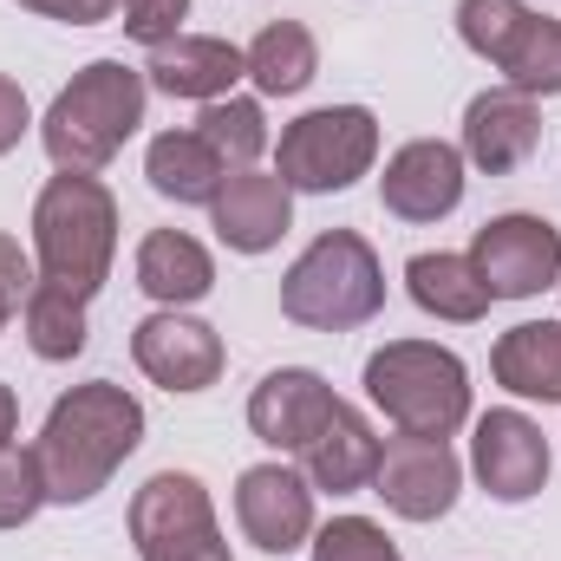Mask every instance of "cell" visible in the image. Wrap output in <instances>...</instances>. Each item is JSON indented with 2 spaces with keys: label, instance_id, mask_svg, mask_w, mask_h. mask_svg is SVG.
Here are the masks:
<instances>
[{
  "label": "cell",
  "instance_id": "6da1fadb",
  "mask_svg": "<svg viewBox=\"0 0 561 561\" xmlns=\"http://www.w3.org/2000/svg\"><path fill=\"white\" fill-rule=\"evenodd\" d=\"M138 444H144V405L125 386H112V379L72 386L66 399H53V412L39 424V437H33V463H39L46 503H59V510L92 503Z\"/></svg>",
  "mask_w": 561,
  "mask_h": 561
},
{
  "label": "cell",
  "instance_id": "7a4b0ae2",
  "mask_svg": "<svg viewBox=\"0 0 561 561\" xmlns=\"http://www.w3.org/2000/svg\"><path fill=\"white\" fill-rule=\"evenodd\" d=\"M118 255V196L99 176L59 170L33 203V268L39 287H59L72 300H92L112 280Z\"/></svg>",
  "mask_w": 561,
  "mask_h": 561
},
{
  "label": "cell",
  "instance_id": "3957f363",
  "mask_svg": "<svg viewBox=\"0 0 561 561\" xmlns=\"http://www.w3.org/2000/svg\"><path fill=\"white\" fill-rule=\"evenodd\" d=\"M144 105H150V85H144L138 66H125V59L79 66L72 85H59V99L39 118V144H46L53 170L99 176L125 150V138H138Z\"/></svg>",
  "mask_w": 561,
  "mask_h": 561
},
{
  "label": "cell",
  "instance_id": "277c9868",
  "mask_svg": "<svg viewBox=\"0 0 561 561\" xmlns=\"http://www.w3.org/2000/svg\"><path fill=\"white\" fill-rule=\"evenodd\" d=\"M386 307V268L366 236L327 229L280 275V313L307 333H353Z\"/></svg>",
  "mask_w": 561,
  "mask_h": 561
},
{
  "label": "cell",
  "instance_id": "5b68a950",
  "mask_svg": "<svg viewBox=\"0 0 561 561\" xmlns=\"http://www.w3.org/2000/svg\"><path fill=\"white\" fill-rule=\"evenodd\" d=\"M366 399L412 437H450L470 424V366L437 340H386L366 359Z\"/></svg>",
  "mask_w": 561,
  "mask_h": 561
},
{
  "label": "cell",
  "instance_id": "8992f818",
  "mask_svg": "<svg viewBox=\"0 0 561 561\" xmlns=\"http://www.w3.org/2000/svg\"><path fill=\"white\" fill-rule=\"evenodd\" d=\"M379 163V118L366 105H320L300 112L275 150V176L300 196H333L353 190Z\"/></svg>",
  "mask_w": 561,
  "mask_h": 561
},
{
  "label": "cell",
  "instance_id": "52a82bcc",
  "mask_svg": "<svg viewBox=\"0 0 561 561\" xmlns=\"http://www.w3.org/2000/svg\"><path fill=\"white\" fill-rule=\"evenodd\" d=\"M131 542L138 561H236L222 529H216V503L190 470H157L131 496Z\"/></svg>",
  "mask_w": 561,
  "mask_h": 561
},
{
  "label": "cell",
  "instance_id": "ba28073f",
  "mask_svg": "<svg viewBox=\"0 0 561 561\" xmlns=\"http://www.w3.org/2000/svg\"><path fill=\"white\" fill-rule=\"evenodd\" d=\"M457 490H463V463H457L450 437H412V431H399V437L379 444L373 496H386L392 516H405V523H437V516H450Z\"/></svg>",
  "mask_w": 561,
  "mask_h": 561
},
{
  "label": "cell",
  "instance_id": "9c48e42d",
  "mask_svg": "<svg viewBox=\"0 0 561 561\" xmlns=\"http://www.w3.org/2000/svg\"><path fill=\"white\" fill-rule=\"evenodd\" d=\"M470 268L483 275L490 300H529L561 280V229L542 216H496L470 242Z\"/></svg>",
  "mask_w": 561,
  "mask_h": 561
},
{
  "label": "cell",
  "instance_id": "30bf717a",
  "mask_svg": "<svg viewBox=\"0 0 561 561\" xmlns=\"http://www.w3.org/2000/svg\"><path fill=\"white\" fill-rule=\"evenodd\" d=\"M131 359L163 392H209L222 379V333L209 320H190L183 307H163L131 327Z\"/></svg>",
  "mask_w": 561,
  "mask_h": 561
},
{
  "label": "cell",
  "instance_id": "8fae6325",
  "mask_svg": "<svg viewBox=\"0 0 561 561\" xmlns=\"http://www.w3.org/2000/svg\"><path fill=\"white\" fill-rule=\"evenodd\" d=\"M236 523L262 556H294L313 542V483L307 470L255 463L236 477Z\"/></svg>",
  "mask_w": 561,
  "mask_h": 561
},
{
  "label": "cell",
  "instance_id": "7c38bea8",
  "mask_svg": "<svg viewBox=\"0 0 561 561\" xmlns=\"http://www.w3.org/2000/svg\"><path fill=\"white\" fill-rule=\"evenodd\" d=\"M470 470L496 503H529L549 483V437L529 412H483L470 431Z\"/></svg>",
  "mask_w": 561,
  "mask_h": 561
},
{
  "label": "cell",
  "instance_id": "4fadbf2b",
  "mask_svg": "<svg viewBox=\"0 0 561 561\" xmlns=\"http://www.w3.org/2000/svg\"><path fill=\"white\" fill-rule=\"evenodd\" d=\"M379 203L399 222H444L463 203V150L444 138H412L386 157Z\"/></svg>",
  "mask_w": 561,
  "mask_h": 561
},
{
  "label": "cell",
  "instance_id": "5bb4252c",
  "mask_svg": "<svg viewBox=\"0 0 561 561\" xmlns=\"http://www.w3.org/2000/svg\"><path fill=\"white\" fill-rule=\"evenodd\" d=\"M536 144H542V112H536L529 92L490 85V92L470 99V112H463V144H457L463 163H477L483 176H510V170H523V163L536 157Z\"/></svg>",
  "mask_w": 561,
  "mask_h": 561
},
{
  "label": "cell",
  "instance_id": "9a60e30c",
  "mask_svg": "<svg viewBox=\"0 0 561 561\" xmlns=\"http://www.w3.org/2000/svg\"><path fill=\"white\" fill-rule=\"evenodd\" d=\"M333 405H340V392L320 379V373H307V366H280L268 373L255 392H249V431L268 444V450H307L313 444V431L333 419Z\"/></svg>",
  "mask_w": 561,
  "mask_h": 561
},
{
  "label": "cell",
  "instance_id": "2e32d148",
  "mask_svg": "<svg viewBox=\"0 0 561 561\" xmlns=\"http://www.w3.org/2000/svg\"><path fill=\"white\" fill-rule=\"evenodd\" d=\"M209 229L236 255H268L294 229V190L280 176H268V170H236L216 190V203H209Z\"/></svg>",
  "mask_w": 561,
  "mask_h": 561
},
{
  "label": "cell",
  "instance_id": "e0dca14e",
  "mask_svg": "<svg viewBox=\"0 0 561 561\" xmlns=\"http://www.w3.org/2000/svg\"><path fill=\"white\" fill-rule=\"evenodd\" d=\"M236 79H249V59H242V46L216 39V33H176V39L157 46L150 66H144V85H150V92H163V99H190V105L229 99Z\"/></svg>",
  "mask_w": 561,
  "mask_h": 561
},
{
  "label": "cell",
  "instance_id": "ac0fdd59",
  "mask_svg": "<svg viewBox=\"0 0 561 561\" xmlns=\"http://www.w3.org/2000/svg\"><path fill=\"white\" fill-rule=\"evenodd\" d=\"M379 431L359 419L346 399L333 405V419L313 431V444L300 450L307 463V483L313 490H333V496H353V490H373V470H379Z\"/></svg>",
  "mask_w": 561,
  "mask_h": 561
},
{
  "label": "cell",
  "instance_id": "d6986e66",
  "mask_svg": "<svg viewBox=\"0 0 561 561\" xmlns=\"http://www.w3.org/2000/svg\"><path fill=\"white\" fill-rule=\"evenodd\" d=\"M144 176H150V190L157 196H170V203H216V190L236 176L216 150H209V138L190 125V131H157L150 138V150H144Z\"/></svg>",
  "mask_w": 561,
  "mask_h": 561
},
{
  "label": "cell",
  "instance_id": "ffe728a7",
  "mask_svg": "<svg viewBox=\"0 0 561 561\" xmlns=\"http://www.w3.org/2000/svg\"><path fill=\"white\" fill-rule=\"evenodd\" d=\"M490 373L503 392L536 399V405H561V320H523L496 340Z\"/></svg>",
  "mask_w": 561,
  "mask_h": 561
},
{
  "label": "cell",
  "instance_id": "44dd1931",
  "mask_svg": "<svg viewBox=\"0 0 561 561\" xmlns=\"http://www.w3.org/2000/svg\"><path fill=\"white\" fill-rule=\"evenodd\" d=\"M138 287L157 307H190L216 287V262L196 236L183 229H150L138 242Z\"/></svg>",
  "mask_w": 561,
  "mask_h": 561
},
{
  "label": "cell",
  "instance_id": "7402d4cb",
  "mask_svg": "<svg viewBox=\"0 0 561 561\" xmlns=\"http://www.w3.org/2000/svg\"><path fill=\"white\" fill-rule=\"evenodd\" d=\"M405 294L431 320H450V327H470V320L490 313V287L470 268V255H412L405 262Z\"/></svg>",
  "mask_w": 561,
  "mask_h": 561
},
{
  "label": "cell",
  "instance_id": "603a6c76",
  "mask_svg": "<svg viewBox=\"0 0 561 561\" xmlns=\"http://www.w3.org/2000/svg\"><path fill=\"white\" fill-rule=\"evenodd\" d=\"M242 59H249V79H255L262 99H294V92H307L313 72H320V46H313V33H307L300 20H268V26L242 46Z\"/></svg>",
  "mask_w": 561,
  "mask_h": 561
},
{
  "label": "cell",
  "instance_id": "cb8c5ba5",
  "mask_svg": "<svg viewBox=\"0 0 561 561\" xmlns=\"http://www.w3.org/2000/svg\"><path fill=\"white\" fill-rule=\"evenodd\" d=\"M496 72H503V85H516V92H529V99H556L561 92V20H549V13L529 7V20H523L516 39L503 46Z\"/></svg>",
  "mask_w": 561,
  "mask_h": 561
},
{
  "label": "cell",
  "instance_id": "d4e9b609",
  "mask_svg": "<svg viewBox=\"0 0 561 561\" xmlns=\"http://www.w3.org/2000/svg\"><path fill=\"white\" fill-rule=\"evenodd\" d=\"M20 320H26V346H33L39 359L59 366V359H79V353H85V300H72V294L33 280Z\"/></svg>",
  "mask_w": 561,
  "mask_h": 561
},
{
  "label": "cell",
  "instance_id": "484cf974",
  "mask_svg": "<svg viewBox=\"0 0 561 561\" xmlns=\"http://www.w3.org/2000/svg\"><path fill=\"white\" fill-rule=\"evenodd\" d=\"M196 131L209 138V150L229 163V170H255V157L268 150V118H262V105L255 99H209L203 105V118H196Z\"/></svg>",
  "mask_w": 561,
  "mask_h": 561
},
{
  "label": "cell",
  "instance_id": "4316f807",
  "mask_svg": "<svg viewBox=\"0 0 561 561\" xmlns=\"http://www.w3.org/2000/svg\"><path fill=\"white\" fill-rule=\"evenodd\" d=\"M529 20V7L523 0H457V33H463V46L477 53V59H503V46L516 39V26Z\"/></svg>",
  "mask_w": 561,
  "mask_h": 561
},
{
  "label": "cell",
  "instance_id": "83f0119b",
  "mask_svg": "<svg viewBox=\"0 0 561 561\" xmlns=\"http://www.w3.org/2000/svg\"><path fill=\"white\" fill-rule=\"evenodd\" d=\"M307 549H313V561H405L373 516H333L327 529H313Z\"/></svg>",
  "mask_w": 561,
  "mask_h": 561
},
{
  "label": "cell",
  "instance_id": "f1b7e54d",
  "mask_svg": "<svg viewBox=\"0 0 561 561\" xmlns=\"http://www.w3.org/2000/svg\"><path fill=\"white\" fill-rule=\"evenodd\" d=\"M46 510V483H39V463H33V444H7L0 450V529H26L33 516Z\"/></svg>",
  "mask_w": 561,
  "mask_h": 561
},
{
  "label": "cell",
  "instance_id": "f546056e",
  "mask_svg": "<svg viewBox=\"0 0 561 561\" xmlns=\"http://www.w3.org/2000/svg\"><path fill=\"white\" fill-rule=\"evenodd\" d=\"M183 20H190V0H125V33L150 53L170 46L183 33Z\"/></svg>",
  "mask_w": 561,
  "mask_h": 561
},
{
  "label": "cell",
  "instance_id": "4dcf8cb0",
  "mask_svg": "<svg viewBox=\"0 0 561 561\" xmlns=\"http://www.w3.org/2000/svg\"><path fill=\"white\" fill-rule=\"evenodd\" d=\"M20 7L39 20H66V26H99V20L125 13V0H20Z\"/></svg>",
  "mask_w": 561,
  "mask_h": 561
},
{
  "label": "cell",
  "instance_id": "1f68e13d",
  "mask_svg": "<svg viewBox=\"0 0 561 561\" xmlns=\"http://www.w3.org/2000/svg\"><path fill=\"white\" fill-rule=\"evenodd\" d=\"M26 125H33V112H26V92H20V85L0 72V157L26 138Z\"/></svg>",
  "mask_w": 561,
  "mask_h": 561
},
{
  "label": "cell",
  "instance_id": "d6a6232c",
  "mask_svg": "<svg viewBox=\"0 0 561 561\" xmlns=\"http://www.w3.org/2000/svg\"><path fill=\"white\" fill-rule=\"evenodd\" d=\"M13 431H20V399H13V386H0V450L13 444Z\"/></svg>",
  "mask_w": 561,
  "mask_h": 561
},
{
  "label": "cell",
  "instance_id": "836d02e7",
  "mask_svg": "<svg viewBox=\"0 0 561 561\" xmlns=\"http://www.w3.org/2000/svg\"><path fill=\"white\" fill-rule=\"evenodd\" d=\"M13 313H20V300H13V294L0 287V333H7V320H13Z\"/></svg>",
  "mask_w": 561,
  "mask_h": 561
}]
</instances>
